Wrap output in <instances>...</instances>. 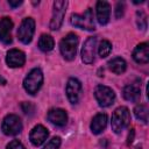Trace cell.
<instances>
[{
  "label": "cell",
  "mask_w": 149,
  "mask_h": 149,
  "mask_svg": "<svg viewBox=\"0 0 149 149\" xmlns=\"http://www.w3.org/2000/svg\"><path fill=\"white\" fill-rule=\"evenodd\" d=\"M129 122H130V113L126 106H120L113 112L111 127L115 134H120L126 127H128Z\"/></svg>",
  "instance_id": "obj_1"
},
{
  "label": "cell",
  "mask_w": 149,
  "mask_h": 149,
  "mask_svg": "<svg viewBox=\"0 0 149 149\" xmlns=\"http://www.w3.org/2000/svg\"><path fill=\"white\" fill-rule=\"evenodd\" d=\"M78 36L74 33H69L66 36H64L59 42V50L64 59L72 61L76 57L77 47H78Z\"/></svg>",
  "instance_id": "obj_2"
},
{
  "label": "cell",
  "mask_w": 149,
  "mask_h": 149,
  "mask_svg": "<svg viewBox=\"0 0 149 149\" xmlns=\"http://www.w3.org/2000/svg\"><path fill=\"white\" fill-rule=\"evenodd\" d=\"M42 84H43V72L38 68L33 69L26 76V78L23 80V87H24V90L29 94H31V95H34V94H36L38 92V90L41 88Z\"/></svg>",
  "instance_id": "obj_3"
},
{
  "label": "cell",
  "mask_w": 149,
  "mask_h": 149,
  "mask_svg": "<svg viewBox=\"0 0 149 149\" xmlns=\"http://www.w3.org/2000/svg\"><path fill=\"white\" fill-rule=\"evenodd\" d=\"M70 22L72 26L85 29V30H94V20H93V12L91 8H87L81 14H72Z\"/></svg>",
  "instance_id": "obj_4"
},
{
  "label": "cell",
  "mask_w": 149,
  "mask_h": 149,
  "mask_svg": "<svg viewBox=\"0 0 149 149\" xmlns=\"http://www.w3.org/2000/svg\"><path fill=\"white\" fill-rule=\"evenodd\" d=\"M1 130L5 135L15 136L22 130V121L15 114H8L3 118L1 123Z\"/></svg>",
  "instance_id": "obj_5"
},
{
  "label": "cell",
  "mask_w": 149,
  "mask_h": 149,
  "mask_svg": "<svg viewBox=\"0 0 149 149\" xmlns=\"http://www.w3.org/2000/svg\"><path fill=\"white\" fill-rule=\"evenodd\" d=\"M68 7V1L64 0H57L54 2V10H52V16L50 20V29L51 30H58L63 23L64 15L66 12Z\"/></svg>",
  "instance_id": "obj_6"
},
{
  "label": "cell",
  "mask_w": 149,
  "mask_h": 149,
  "mask_svg": "<svg viewBox=\"0 0 149 149\" xmlns=\"http://www.w3.org/2000/svg\"><path fill=\"white\" fill-rule=\"evenodd\" d=\"M35 33V21L31 17H26L21 22L17 29V38L23 43L28 44L31 42L33 36Z\"/></svg>",
  "instance_id": "obj_7"
},
{
  "label": "cell",
  "mask_w": 149,
  "mask_h": 149,
  "mask_svg": "<svg viewBox=\"0 0 149 149\" xmlns=\"http://www.w3.org/2000/svg\"><path fill=\"white\" fill-rule=\"evenodd\" d=\"M94 97L101 107H108L111 106L115 100V93L114 91L105 85H98L94 90Z\"/></svg>",
  "instance_id": "obj_8"
},
{
  "label": "cell",
  "mask_w": 149,
  "mask_h": 149,
  "mask_svg": "<svg viewBox=\"0 0 149 149\" xmlns=\"http://www.w3.org/2000/svg\"><path fill=\"white\" fill-rule=\"evenodd\" d=\"M81 91H83L81 83H80L77 78H70V79L68 80L65 92H66V97H68L69 101H70L72 105H76V104L80 100Z\"/></svg>",
  "instance_id": "obj_9"
},
{
  "label": "cell",
  "mask_w": 149,
  "mask_h": 149,
  "mask_svg": "<svg viewBox=\"0 0 149 149\" xmlns=\"http://www.w3.org/2000/svg\"><path fill=\"white\" fill-rule=\"evenodd\" d=\"M97 47V37L91 36L88 37L81 48V59L85 64H92L94 62V52Z\"/></svg>",
  "instance_id": "obj_10"
},
{
  "label": "cell",
  "mask_w": 149,
  "mask_h": 149,
  "mask_svg": "<svg viewBox=\"0 0 149 149\" xmlns=\"http://www.w3.org/2000/svg\"><path fill=\"white\" fill-rule=\"evenodd\" d=\"M48 136H49L48 129L44 126H42V125H36L31 129V132L29 134V140H30V142H31L33 146L40 147L41 144H43L45 142V140L48 139Z\"/></svg>",
  "instance_id": "obj_11"
},
{
  "label": "cell",
  "mask_w": 149,
  "mask_h": 149,
  "mask_svg": "<svg viewBox=\"0 0 149 149\" xmlns=\"http://www.w3.org/2000/svg\"><path fill=\"white\" fill-rule=\"evenodd\" d=\"M26 62V55L19 49H10L6 56V63L9 68H21Z\"/></svg>",
  "instance_id": "obj_12"
},
{
  "label": "cell",
  "mask_w": 149,
  "mask_h": 149,
  "mask_svg": "<svg viewBox=\"0 0 149 149\" xmlns=\"http://www.w3.org/2000/svg\"><path fill=\"white\" fill-rule=\"evenodd\" d=\"M95 12H97V20L99 24L105 26L109 21L111 16V5L107 1H98L95 5Z\"/></svg>",
  "instance_id": "obj_13"
},
{
  "label": "cell",
  "mask_w": 149,
  "mask_h": 149,
  "mask_svg": "<svg viewBox=\"0 0 149 149\" xmlns=\"http://www.w3.org/2000/svg\"><path fill=\"white\" fill-rule=\"evenodd\" d=\"M47 118L52 125L58 126V127H63L68 122V114L62 108H51L48 112Z\"/></svg>",
  "instance_id": "obj_14"
},
{
  "label": "cell",
  "mask_w": 149,
  "mask_h": 149,
  "mask_svg": "<svg viewBox=\"0 0 149 149\" xmlns=\"http://www.w3.org/2000/svg\"><path fill=\"white\" fill-rule=\"evenodd\" d=\"M12 28H13V21L10 17H1L0 19V41L5 44H9L12 42Z\"/></svg>",
  "instance_id": "obj_15"
},
{
  "label": "cell",
  "mask_w": 149,
  "mask_h": 149,
  "mask_svg": "<svg viewBox=\"0 0 149 149\" xmlns=\"http://www.w3.org/2000/svg\"><path fill=\"white\" fill-rule=\"evenodd\" d=\"M122 95L127 101H132V102L137 101L141 97V85H140V83L135 81V83H132V84L127 85L122 91Z\"/></svg>",
  "instance_id": "obj_16"
},
{
  "label": "cell",
  "mask_w": 149,
  "mask_h": 149,
  "mask_svg": "<svg viewBox=\"0 0 149 149\" xmlns=\"http://www.w3.org/2000/svg\"><path fill=\"white\" fill-rule=\"evenodd\" d=\"M133 59L139 64H147L149 62V47L148 43H140L133 51Z\"/></svg>",
  "instance_id": "obj_17"
},
{
  "label": "cell",
  "mask_w": 149,
  "mask_h": 149,
  "mask_svg": "<svg viewBox=\"0 0 149 149\" xmlns=\"http://www.w3.org/2000/svg\"><path fill=\"white\" fill-rule=\"evenodd\" d=\"M107 121H108L107 114H105V113H98V114L92 119V122H91V126H90L91 132H92L93 134H95V135L100 134V133L106 128Z\"/></svg>",
  "instance_id": "obj_18"
},
{
  "label": "cell",
  "mask_w": 149,
  "mask_h": 149,
  "mask_svg": "<svg viewBox=\"0 0 149 149\" xmlns=\"http://www.w3.org/2000/svg\"><path fill=\"white\" fill-rule=\"evenodd\" d=\"M108 69L112 71V72H114L115 74H121V73H123L125 71H126V69H127V63H126V61L123 59V58H121V57H114V58H112L109 62H108Z\"/></svg>",
  "instance_id": "obj_19"
},
{
  "label": "cell",
  "mask_w": 149,
  "mask_h": 149,
  "mask_svg": "<svg viewBox=\"0 0 149 149\" xmlns=\"http://www.w3.org/2000/svg\"><path fill=\"white\" fill-rule=\"evenodd\" d=\"M54 45H55V41H54L51 35H49V34H42L41 35V37L38 40L40 50H42L44 52H48V51L54 49Z\"/></svg>",
  "instance_id": "obj_20"
},
{
  "label": "cell",
  "mask_w": 149,
  "mask_h": 149,
  "mask_svg": "<svg viewBox=\"0 0 149 149\" xmlns=\"http://www.w3.org/2000/svg\"><path fill=\"white\" fill-rule=\"evenodd\" d=\"M134 114H135L136 119L142 121L143 123L148 122V108H147L146 105H143V104L136 105L135 108H134Z\"/></svg>",
  "instance_id": "obj_21"
},
{
  "label": "cell",
  "mask_w": 149,
  "mask_h": 149,
  "mask_svg": "<svg viewBox=\"0 0 149 149\" xmlns=\"http://www.w3.org/2000/svg\"><path fill=\"white\" fill-rule=\"evenodd\" d=\"M112 51V43L107 40H102L98 47V54L101 58L107 57Z\"/></svg>",
  "instance_id": "obj_22"
},
{
  "label": "cell",
  "mask_w": 149,
  "mask_h": 149,
  "mask_svg": "<svg viewBox=\"0 0 149 149\" xmlns=\"http://www.w3.org/2000/svg\"><path fill=\"white\" fill-rule=\"evenodd\" d=\"M61 143H62L61 137L59 136H55L49 142H47V144L44 146V149H58L61 147Z\"/></svg>",
  "instance_id": "obj_23"
},
{
  "label": "cell",
  "mask_w": 149,
  "mask_h": 149,
  "mask_svg": "<svg viewBox=\"0 0 149 149\" xmlns=\"http://www.w3.org/2000/svg\"><path fill=\"white\" fill-rule=\"evenodd\" d=\"M136 15H137V26H139V28L144 30L147 28V16H146V14L142 10H139L136 13Z\"/></svg>",
  "instance_id": "obj_24"
},
{
  "label": "cell",
  "mask_w": 149,
  "mask_h": 149,
  "mask_svg": "<svg viewBox=\"0 0 149 149\" xmlns=\"http://www.w3.org/2000/svg\"><path fill=\"white\" fill-rule=\"evenodd\" d=\"M6 149H26V148L19 140H13L7 144Z\"/></svg>",
  "instance_id": "obj_25"
},
{
  "label": "cell",
  "mask_w": 149,
  "mask_h": 149,
  "mask_svg": "<svg viewBox=\"0 0 149 149\" xmlns=\"http://www.w3.org/2000/svg\"><path fill=\"white\" fill-rule=\"evenodd\" d=\"M21 107H22V109H23V112H24L26 114H33V112H34V109H35L34 105L30 104V102H22V104H21Z\"/></svg>",
  "instance_id": "obj_26"
},
{
  "label": "cell",
  "mask_w": 149,
  "mask_h": 149,
  "mask_svg": "<svg viewBox=\"0 0 149 149\" xmlns=\"http://www.w3.org/2000/svg\"><path fill=\"white\" fill-rule=\"evenodd\" d=\"M123 9H125V3L123 2H118L115 7V16L116 19H120L123 15Z\"/></svg>",
  "instance_id": "obj_27"
},
{
  "label": "cell",
  "mask_w": 149,
  "mask_h": 149,
  "mask_svg": "<svg viewBox=\"0 0 149 149\" xmlns=\"http://www.w3.org/2000/svg\"><path fill=\"white\" fill-rule=\"evenodd\" d=\"M8 3H9L10 7L15 8V7H17V6H20L22 3V0H8Z\"/></svg>",
  "instance_id": "obj_28"
},
{
  "label": "cell",
  "mask_w": 149,
  "mask_h": 149,
  "mask_svg": "<svg viewBox=\"0 0 149 149\" xmlns=\"http://www.w3.org/2000/svg\"><path fill=\"white\" fill-rule=\"evenodd\" d=\"M133 139H134V129L132 128V129H130V133H129V135H128V143H130V142L133 141Z\"/></svg>",
  "instance_id": "obj_29"
},
{
  "label": "cell",
  "mask_w": 149,
  "mask_h": 149,
  "mask_svg": "<svg viewBox=\"0 0 149 149\" xmlns=\"http://www.w3.org/2000/svg\"><path fill=\"white\" fill-rule=\"evenodd\" d=\"M6 83H7V81H6V79L0 74V85H6Z\"/></svg>",
  "instance_id": "obj_30"
}]
</instances>
